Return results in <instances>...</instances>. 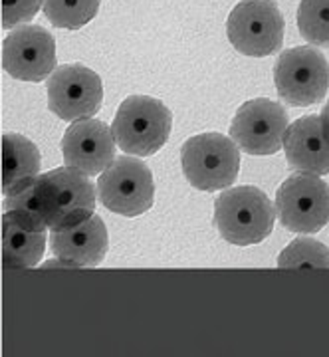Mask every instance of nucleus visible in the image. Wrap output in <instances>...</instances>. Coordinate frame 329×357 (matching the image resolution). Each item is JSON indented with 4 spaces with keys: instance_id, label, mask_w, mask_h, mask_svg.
<instances>
[{
    "instance_id": "f257e3e1",
    "label": "nucleus",
    "mask_w": 329,
    "mask_h": 357,
    "mask_svg": "<svg viewBox=\"0 0 329 357\" xmlns=\"http://www.w3.org/2000/svg\"><path fill=\"white\" fill-rule=\"evenodd\" d=\"M274 204L266 192L256 187L228 189L215 201L216 230L227 243L236 246L264 243L274 230Z\"/></svg>"
},
{
    "instance_id": "f03ea898",
    "label": "nucleus",
    "mask_w": 329,
    "mask_h": 357,
    "mask_svg": "<svg viewBox=\"0 0 329 357\" xmlns=\"http://www.w3.org/2000/svg\"><path fill=\"white\" fill-rule=\"evenodd\" d=\"M40 213L50 230L70 229L93 217L95 189L88 175L72 167L52 169L36 178Z\"/></svg>"
},
{
    "instance_id": "7ed1b4c3",
    "label": "nucleus",
    "mask_w": 329,
    "mask_h": 357,
    "mask_svg": "<svg viewBox=\"0 0 329 357\" xmlns=\"http://www.w3.org/2000/svg\"><path fill=\"white\" fill-rule=\"evenodd\" d=\"M173 115L163 102L149 96H129L115 114L112 131L127 155L149 157L163 149L171 135Z\"/></svg>"
},
{
    "instance_id": "20e7f679",
    "label": "nucleus",
    "mask_w": 329,
    "mask_h": 357,
    "mask_svg": "<svg viewBox=\"0 0 329 357\" xmlns=\"http://www.w3.org/2000/svg\"><path fill=\"white\" fill-rule=\"evenodd\" d=\"M240 147L227 135L203 133L185 141L181 163L185 177L199 191L228 189L240 171Z\"/></svg>"
},
{
    "instance_id": "39448f33",
    "label": "nucleus",
    "mask_w": 329,
    "mask_h": 357,
    "mask_svg": "<svg viewBox=\"0 0 329 357\" xmlns=\"http://www.w3.org/2000/svg\"><path fill=\"white\" fill-rule=\"evenodd\" d=\"M284 28L276 0H240L227 20L230 44L252 58L276 54L284 42Z\"/></svg>"
},
{
    "instance_id": "423d86ee",
    "label": "nucleus",
    "mask_w": 329,
    "mask_h": 357,
    "mask_svg": "<svg viewBox=\"0 0 329 357\" xmlns=\"http://www.w3.org/2000/svg\"><path fill=\"white\" fill-rule=\"evenodd\" d=\"M274 82L280 98L293 107L319 103L329 89L328 60L312 46L282 52L274 66Z\"/></svg>"
},
{
    "instance_id": "0eeeda50",
    "label": "nucleus",
    "mask_w": 329,
    "mask_h": 357,
    "mask_svg": "<svg viewBox=\"0 0 329 357\" xmlns=\"http://www.w3.org/2000/svg\"><path fill=\"white\" fill-rule=\"evenodd\" d=\"M276 211L284 229L298 234L319 232L329 222V185L312 173L291 175L276 192Z\"/></svg>"
},
{
    "instance_id": "6e6552de",
    "label": "nucleus",
    "mask_w": 329,
    "mask_h": 357,
    "mask_svg": "<svg viewBox=\"0 0 329 357\" xmlns=\"http://www.w3.org/2000/svg\"><path fill=\"white\" fill-rule=\"evenodd\" d=\"M98 195L107 211L123 217H139L155 201L151 171L141 159L115 157L98 178Z\"/></svg>"
},
{
    "instance_id": "1a4fd4ad",
    "label": "nucleus",
    "mask_w": 329,
    "mask_h": 357,
    "mask_svg": "<svg viewBox=\"0 0 329 357\" xmlns=\"http://www.w3.org/2000/svg\"><path fill=\"white\" fill-rule=\"evenodd\" d=\"M288 126V112L278 102L258 98L240 105L232 119L230 135L248 155H274L284 147Z\"/></svg>"
},
{
    "instance_id": "9d476101",
    "label": "nucleus",
    "mask_w": 329,
    "mask_h": 357,
    "mask_svg": "<svg viewBox=\"0 0 329 357\" xmlns=\"http://www.w3.org/2000/svg\"><path fill=\"white\" fill-rule=\"evenodd\" d=\"M102 102V79L86 66H60L48 79V107L63 121L93 117Z\"/></svg>"
},
{
    "instance_id": "9b49d317",
    "label": "nucleus",
    "mask_w": 329,
    "mask_h": 357,
    "mask_svg": "<svg viewBox=\"0 0 329 357\" xmlns=\"http://www.w3.org/2000/svg\"><path fill=\"white\" fill-rule=\"evenodd\" d=\"M2 68L22 82H44L56 70V40L42 26L16 28L2 42Z\"/></svg>"
},
{
    "instance_id": "f8f14e48",
    "label": "nucleus",
    "mask_w": 329,
    "mask_h": 357,
    "mask_svg": "<svg viewBox=\"0 0 329 357\" xmlns=\"http://www.w3.org/2000/svg\"><path fill=\"white\" fill-rule=\"evenodd\" d=\"M115 137L112 128L100 119H77L66 129L62 155L66 167L84 175H102L115 161Z\"/></svg>"
},
{
    "instance_id": "ddd939ff",
    "label": "nucleus",
    "mask_w": 329,
    "mask_h": 357,
    "mask_svg": "<svg viewBox=\"0 0 329 357\" xmlns=\"http://www.w3.org/2000/svg\"><path fill=\"white\" fill-rule=\"evenodd\" d=\"M284 151L290 167L298 173L319 177L329 173V139L317 115H304L288 126Z\"/></svg>"
},
{
    "instance_id": "4468645a",
    "label": "nucleus",
    "mask_w": 329,
    "mask_h": 357,
    "mask_svg": "<svg viewBox=\"0 0 329 357\" xmlns=\"http://www.w3.org/2000/svg\"><path fill=\"white\" fill-rule=\"evenodd\" d=\"M107 229L102 217L93 215L70 229L52 230L50 248L72 266H98L107 255Z\"/></svg>"
},
{
    "instance_id": "2eb2a0df",
    "label": "nucleus",
    "mask_w": 329,
    "mask_h": 357,
    "mask_svg": "<svg viewBox=\"0 0 329 357\" xmlns=\"http://www.w3.org/2000/svg\"><path fill=\"white\" fill-rule=\"evenodd\" d=\"M38 147L20 133L2 135V192L16 195L40 177Z\"/></svg>"
},
{
    "instance_id": "dca6fc26",
    "label": "nucleus",
    "mask_w": 329,
    "mask_h": 357,
    "mask_svg": "<svg viewBox=\"0 0 329 357\" xmlns=\"http://www.w3.org/2000/svg\"><path fill=\"white\" fill-rule=\"evenodd\" d=\"M46 248V230H34L8 213L2 215V262L13 268L38 264Z\"/></svg>"
},
{
    "instance_id": "f3484780",
    "label": "nucleus",
    "mask_w": 329,
    "mask_h": 357,
    "mask_svg": "<svg viewBox=\"0 0 329 357\" xmlns=\"http://www.w3.org/2000/svg\"><path fill=\"white\" fill-rule=\"evenodd\" d=\"M42 8L56 28L77 30L95 18L100 0H44Z\"/></svg>"
},
{
    "instance_id": "a211bd4d",
    "label": "nucleus",
    "mask_w": 329,
    "mask_h": 357,
    "mask_svg": "<svg viewBox=\"0 0 329 357\" xmlns=\"http://www.w3.org/2000/svg\"><path fill=\"white\" fill-rule=\"evenodd\" d=\"M300 34L317 48H329V0H300Z\"/></svg>"
},
{
    "instance_id": "6ab92c4d",
    "label": "nucleus",
    "mask_w": 329,
    "mask_h": 357,
    "mask_svg": "<svg viewBox=\"0 0 329 357\" xmlns=\"http://www.w3.org/2000/svg\"><path fill=\"white\" fill-rule=\"evenodd\" d=\"M280 268H329V248L314 238H296L278 258Z\"/></svg>"
},
{
    "instance_id": "aec40b11",
    "label": "nucleus",
    "mask_w": 329,
    "mask_h": 357,
    "mask_svg": "<svg viewBox=\"0 0 329 357\" xmlns=\"http://www.w3.org/2000/svg\"><path fill=\"white\" fill-rule=\"evenodd\" d=\"M44 0H2V28L10 30L14 26L30 22Z\"/></svg>"
},
{
    "instance_id": "412c9836",
    "label": "nucleus",
    "mask_w": 329,
    "mask_h": 357,
    "mask_svg": "<svg viewBox=\"0 0 329 357\" xmlns=\"http://www.w3.org/2000/svg\"><path fill=\"white\" fill-rule=\"evenodd\" d=\"M319 119H321V126H323V133H326V137L329 139V103L323 107V112L319 115Z\"/></svg>"
}]
</instances>
